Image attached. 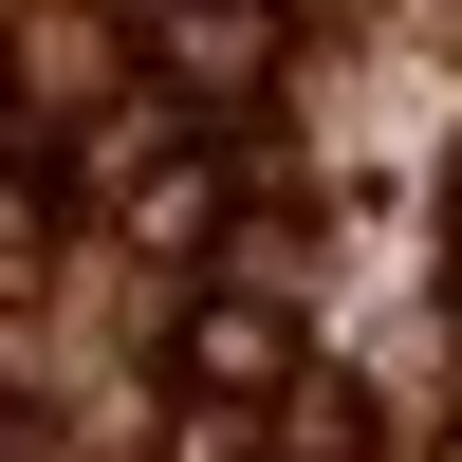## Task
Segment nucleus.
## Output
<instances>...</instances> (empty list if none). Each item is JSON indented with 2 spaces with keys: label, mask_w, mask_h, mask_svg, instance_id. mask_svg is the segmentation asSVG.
Returning a JSON list of instances; mask_svg holds the SVG:
<instances>
[{
  "label": "nucleus",
  "mask_w": 462,
  "mask_h": 462,
  "mask_svg": "<svg viewBox=\"0 0 462 462\" xmlns=\"http://www.w3.org/2000/svg\"><path fill=\"white\" fill-rule=\"evenodd\" d=\"M185 370H204V389H278L296 352H278V315H204V352H185Z\"/></svg>",
  "instance_id": "nucleus-1"
}]
</instances>
